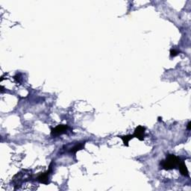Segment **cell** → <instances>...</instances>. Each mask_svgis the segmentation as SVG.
Instances as JSON below:
<instances>
[{
  "mask_svg": "<svg viewBox=\"0 0 191 191\" xmlns=\"http://www.w3.org/2000/svg\"><path fill=\"white\" fill-rule=\"evenodd\" d=\"M181 162V160L178 157L174 155H169L166 157V160L162 161L161 162V166L163 169L166 170H170L175 169Z\"/></svg>",
  "mask_w": 191,
  "mask_h": 191,
  "instance_id": "obj_1",
  "label": "cell"
},
{
  "mask_svg": "<svg viewBox=\"0 0 191 191\" xmlns=\"http://www.w3.org/2000/svg\"><path fill=\"white\" fill-rule=\"evenodd\" d=\"M69 129V126L66 125H57L55 128L52 129L51 134L54 137L56 136H59V135L63 134L66 133Z\"/></svg>",
  "mask_w": 191,
  "mask_h": 191,
  "instance_id": "obj_2",
  "label": "cell"
},
{
  "mask_svg": "<svg viewBox=\"0 0 191 191\" xmlns=\"http://www.w3.org/2000/svg\"><path fill=\"white\" fill-rule=\"evenodd\" d=\"M52 163L50 165V168L45 173H42L37 177V180L39 181L40 183H42V184H44V185H47L49 183V178H50V175L51 174L52 171Z\"/></svg>",
  "mask_w": 191,
  "mask_h": 191,
  "instance_id": "obj_3",
  "label": "cell"
},
{
  "mask_svg": "<svg viewBox=\"0 0 191 191\" xmlns=\"http://www.w3.org/2000/svg\"><path fill=\"white\" fill-rule=\"evenodd\" d=\"M145 127L142 126V125H138V126L135 129L134 132L133 134L134 137H136L140 140H143L144 137H145Z\"/></svg>",
  "mask_w": 191,
  "mask_h": 191,
  "instance_id": "obj_4",
  "label": "cell"
},
{
  "mask_svg": "<svg viewBox=\"0 0 191 191\" xmlns=\"http://www.w3.org/2000/svg\"><path fill=\"white\" fill-rule=\"evenodd\" d=\"M178 167H179V170L180 173L182 175L184 176L188 177L189 176V172H188L187 168V166L185 165V163H184V161H181L180 163L178 164Z\"/></svg>",
  "mask_w": 191,
  "mask_h": 191,
  "instance_id": "obj_5",
  "label": "cell"
},
{
  "mask_svg": "<svg viewBox=\"0 0 191 191\" xmlns=\"http://www.w3.org/2000/svg\"><path fill=\"white\" fill-rule=\"evenodd\" d=\"M121 139H122V142H123L124 143V146H129V142L131 140H132V138L134 137L133 134H129V135H125V136H120Z\"/></svg>",
  "mask_w": 191,
  "mask_h": 191,
  "instance_id": "obj_6",
  "label": "cell"
},
{
  "mask_svg": "<svg viewBox=\"0 0 191 191\" xmlns=\"http://www.w3.org/2000/svg\"><path fill=\"white\" fill-rule=\"evenodd\" d=\"M84 144H85V143H79V144H76L74 147L71 149L70 152H72V153H76V152H78V151L84 148Z\"/></svg>",
  "mask_w": 191,
  "mask_h": 191,
  "instance_id": "obj_7",
  "label": "cell"
},
{
  "mask_svg": "<svg viewBox=\"0 0 191 191\" xmlns=\"http://www.w3.org/2000/svg\"><path fill=\"white\" fill-rule=\"evenodd\" d=\"M178 54H179V51L175 50V49H172V50H170V56L171 57H175L176 55H178Z\"/></svg>",
  "mask_w": 191,
  "mask_h": 191,
  "instance_id": "obj_8",
  "label": "cell"
},
{
  "mask_svg": "<svg viewBox=\"0 0 191 191\" xmlns=\"http://www.w3.org/2000/svg\"><path fill=\"white\" fill-rule=\"evenodd\" d=\"M190 127H191L190 122H188V124H187V128L188 130H190Z\"/></svg>",
  "mask_w": 191,
  "mask_h": 191,
  "instance_id": "obj_9",
  "label": "cell"
}]
</instances>
